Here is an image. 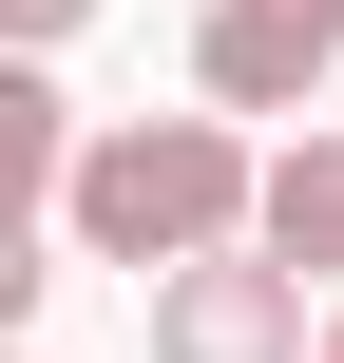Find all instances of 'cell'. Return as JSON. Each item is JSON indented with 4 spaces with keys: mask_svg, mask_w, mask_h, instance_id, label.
Listing matches in <instances>:
<instances>
[{
    "mask_svg": "<svg viewBox=\"0 0 344 363\" xmlns=\"http://www.w3.org/2000/svg\"><path fill=\"white\" fill-rule=\"evenodd\" d=\"M0 19H19V57H57V38H77L96 0H0Z\"/></svg>",
    "mask_w": 344,
    "mask_h": 363,
    "instance_id": "cell-5",
    "label": "cell"
},
{
    "mask_svg": "<svg viewBox=\"0 0 344 363\" xmlns=\"http://www.w3.org/2000/svg\"><path fill=\"white\" fill-rule=\"evenodd\" d=\"M326 363H344V306H326Z\"/></svg>",
    "mask_w": 344,
    "mask_h": 363,
    "instance_id": "cell-6",
    "label": "cell"
},
{
    "mask_svg": "<svg viewBox=\"0 0 344 363\" xmlns=\"http://www.w3.org/2000/svg\"><path fill=\"white\" fill-rule=\"evenodd\" d=\"M153 306V363H326V287L287 268V249H192V268H153L134 287Z\"/></svg>",
    "mask_w": 344,
    "mask_h": 363,
    "instance_id": "cell-2",
    "label": "cell"
},
{
    "mask_svg": "<svg viewBox=\"0 0 344 363\" xmlns=\"http://www.w3.org/2000/svg\"><path fill=\"white\" fill-rule=\"evenodd\" d=\"M344 77V0H192V96L211 115H306Z\"/></svg>",
    "mask_w": 344,
    "mask_h": 363,
    "instance_id": "cell-3",
    "label": "cell"
},
{
    "mask_svg": "<svg viewBox=\"0 0 344 363\" xmlns=\"http://www.w3.org/2000/svg\"><path fill=\"white\" fill-rule=\"evenodd\" d=\"M249 249H287V268H306V287L344 306V134L268 153V230H249Z\"/></svg>",
    "mask_w": 344,
    "mask_h": 363,
    "instance_id": "cell-4",
    "label": "cell"
},
{
    "mask_svg": "<svg viewBox=\"0 0 344 363\" xmlns=\"http://www.w3.org/2000/svg\"><path fill=\"white\" fill-rule=\"evenodd\" d=\"M57 230H77V268H192V249H249L268 230V153H249V115H115L77 172H57Z\"/></svg>",
    "mask_w": 344,
    "mask_h": 363,
    "instance_id": "cell-1",
    "label": "cell"
}]
</instances>
